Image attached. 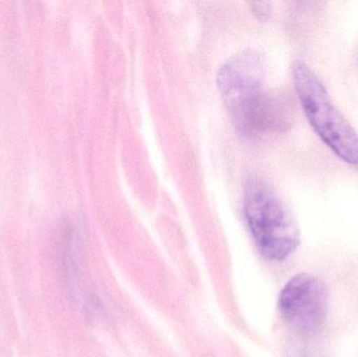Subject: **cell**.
<instances>
[{
  "mask_svg": "<svg viewBox=\"0 0 358 357\" xmlns=\"http://www.w3.org/2000/svg\"><path fill=\"white\" fill-rule=\"evenodd\" d=\"M255 10H256L257 15L260 17H264L267 18L271 14V4L267 2H260V3H255Z\"/></svg>",
  "mask_w": 358,
  "mask_h": 357,
  "instance_id": "cell-5",
  "label": "cell"
},
{
  "mask_svg": "<svg viewBox=\"0 0 358 357\" xmlns=\"http://www.w3.org/2000/svg\"><path fill=\"white\" fill-rule=\"evenodd\" d=\"M265 75L262 54L244 50L229 59L217 75L225 106L240 131L248 136L282 132L288 126L285 106L265 87Z\"/></svg>",
  "mask_w": 358,
  "mask_h": 357,
  "instance_id": "cell-1",
  "label": "cell"
},
{
  "mask_svg": "<svg viewBox=\"0 0 358 357\" xmlns=\"http://www.w3.org/2000/svg\"><path fill=\"white\" fill-rule=\"evenodd\" d=\"M279 308L285 322L302 335L323 326L329 310V293L323 281L308 274L290 279L282 289Z\"/></svg>",
  "mask_w": 358,
  "mask_h": 357,
  "instance_id": "cell-4",
  "label": "cell"
},
{
  "mask_svg": "<svg viewBox=\"0 0 358 357\" xmlns=\"http://www.w3.org/2000/svg\"><path fill=\"white\" fill-rule=\"evenodd\" d=\"M244 215L250 234L264 257L282 261L300 245V231L294 216L273 187L261 180L248 182Z\"/></svg>",
  "mask_w": 358,
  "mask_h": 357,
  "instance_id": "cell-2",
  "label": "cell"
},
{
  "mask_svg": "<svg viewBox=\"0 0 358 357\" xmlns=\"http://www.w3.org/2000/svg\"><path fill=\"white\" fill-rule=\"evenodd\" d=\"M294 87L309 123L342 161L358 166V136L338 110L319 78L302 61L292 65Z\"/></svg>",
  "mask_w": 358,
  "mask_h": 357,
  "instance_id": "cell-3",
  "label": "cell"
}]
</instances>
